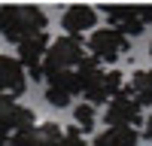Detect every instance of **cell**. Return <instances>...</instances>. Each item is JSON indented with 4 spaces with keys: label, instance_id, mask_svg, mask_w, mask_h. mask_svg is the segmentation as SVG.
Instances as JSON below:
<instances>
[{
    "label": "cell",
    "instance_id": "8fae6325",
    "mask_svg": "<svg viewBox=\"0 0 152 146\" xmlns=\"http://www.w3.org/2000/svg\"><path fill=\"white\" fill-rule=\"evenodd\" d=\"M140 131L137 128H107L91 140V146H137Z\"/></svg>",
    "mask_w": 152,
    "mask_h": 146
},
{
    "label": "cell",
    "instance_id": "6da1fadb",
    "mask_svg": "<svg viewBox=\"0 0 152 146\" xmlns=\"http://www.w3.org/2000/svg\"><path fill=\"white\" fill-rule=\"evenodd\" d=\"M49 15L37 3H6L0 6V36L9 43H24L37 34H46Z\"/></svg>",
    "mask_w": 152,
    "mask_h": 146
},
{
    "label": "cell",
    "instance_id": "30bf717a",
    "mask_svg": "<svg viewBox=\"0 0 152 146\" xmlns=\"http://www.w3.org/2000/svg\"><path fill=\"white\" fill-rule=\"evenodd\" d=\"M125 88H128V94L143 110L152 107V70H134L128 76V85H125Z\"/></svg>",
    "mask_w": 152,
    "mask_h": 146
},
{
    "label": "cell",
    "instance_id": "8992f818",
    "mask_svg": "<svg viewBox=\"0 0 152 146\" xmlns=\"http://www.w3.org/2000/svg\"><path fill=\"white\" fill-rule=\"evenodd\" d=\"M97 18H100V12H97L91 3H70L64 12H61L64 36H76V40H82V34L97 31Z\"/></svg>",
    "mask_w": 152,
    "mask_h": 146
},
{
    "label": "cell",
    "instance_id": "3957f363",
    "mask_svg": "<svg viewBox=\"0 0 152 146\" xmlns=\"http://www.w3.org/2000/svg\"><path fill=\"white\" fill-rule=\"evenodd\" d=\"M131 49V40L119 31H113L110 24L107 28H97L88 34V43H85V52L91 55L94 61H100V64H116L119 58L128 55Z\"/></svg>",
    "mask_w": 152,
    "mask_h": 146
},
{
    "label": "cell",
    "instance_id": "7c38bea8",
    "mask_svg": "<svg viewBox=\"0 0 152 146\" xmlns=\"http://www.w3.org/2000/svg\"><path fill=\"white\" fill-rule=\"evenodd\" d=\"M94 119H97V113H94V107L91 104H76L73 107V125L79 128V131H91L94 128Z\"/></svg>",
    "mask_w": 152,
    "mask_h": 146
},
{
    "label": "cell",
    "instance_id": "4fadbf2b",
    "mask_svg": "<svg viewBox=\"0 0 152 146\" xmlns=\"http://www.w3.org/2000/svg\"><path fill=\"white\" fill-rule=\"evenodd\" d=\"M61 146H91V143L82 137V131L76 125H70V128H64V134H61Z\"/></svg>",
    "mask_w": 152,
    "mask_h": 146
},
{
    "label": "cell",
    "instance_id": "5b68a950",
    "mask_svg": "<svg viewBox=\"0 0 152 146\" xmlns=\"http://www.w3.org/2000/svg\"><path fill=\"white\" fill-rule=\"evenodd\" d=\"M107 128H137L143 122V107L128 94V88H122L104 110Z\"/></svg>",
    "mask_w": 152,
    "mask_h": 146
},
{
    "label": "cell",
    "instance_id": "ba28073f",
    "mask_svg": "<svg viewBox=\"0 0 152 146\" xmlns=\"http://www.w3.org/2000/svg\"><path fill=\"white\" fill-rule=\"evenodd\" d=\"M49 46H52V40H49L46 34H37L31 40L18 43V61L34 79H43V58L49 52Z\"/></svg>",
    "mask_w": 152,
    "mask_h": 146
},
{
    "label": "cell",
    "instance_id": "277c9868",
    "mask_svg": "<svg viewBox=\"0 0 152 146\" xmlns=\"http://www.w3.org/2000/svg\"><path fill=\"white\" fill-rule=\"evenodd\" d=\"M37 125V113L12 97H0V146H9L12 137Z\"/></svg>",
    "mask_w": 152,
    "mask_h": 146
},
{
    "label": "cell",
    "instance_id": "9c48e42d",
    "mask_svg": "<svg viewBox=\"0 0 152 146\" xmlns=\"http://www.w3.org/2000/svg\"><path fill=\"white\" fill-rule=\"evenodd\" d=\"M61 134L64 128L58 122H37L34 128L15 134L9 146H61Z\"/></svg>",
    "mask_w": 152,
    "mask_h": 146
},
{
    "label": "cell",
    "instance_id": "5bb4252c",
    "mask_svg": "<svg viewBox=\"0 0 152 146\" xmlns=\"http://www.w3.org/2000/svg\"><path fill=\"white\" fill-rule=\"evenodd\" d=\"M143 134H146V140H149V143H152V116H149V119H146V128H143Z\"/></svg>",
    "mask_w": 152,
    "mask_h": 146
},
{
    "label": "cell",
    "instance_id": "52a82bcc",
    "mask_svg": "<svg viewBox=\"0 0 152 146\" xmlns=\"http://www.w3.org/2000/svg\"><path fill=\"white\" fill-rule=\"evenodd\" d=\"M24 88H28V70L21 67V61L12 55H0V97L18 101Z\"/></svg>",
    "mask_w": 152,
    "mask_h": 146
},
{
    "label": "cell",
    "instance_id": "9a60e30c",
    "mask_svg": "<svg viewBox=\"0 0 152 146\" xmlns=\"http://www.w3.org/2000/svg\"><path fill=\"white\" fill-rule=\"evenodd\" d=\"M149 58H152V43H149Z\"/></svg>",
    "mask_w": 152,
    "mask_h": 146
},
{
    "label": "cell",
    "instance_id": "7a4b0ae2",
    "mask_svg": "<svg viewBox=\"0 0 152 146\" xmlns=\"http://www.w3.org/2000/svg\"><path fill=\"white\" fill-rule=\"evenodd\" d=\"M104 18L110 21L113 31L131 36H140L149 24H152V3H107L100 6Z\"/></svg>",
    "mask_w": 152,
    "mask_h": 146
}]
</instances>
